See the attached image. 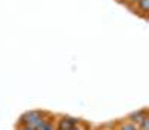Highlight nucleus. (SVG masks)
I'll list each match as a JSON object with an SVG mask.
<instances>
[{"label": "nucleus", "mask_w": 149, "mask_h": 130, "mask_svg": "<svg viewBox=\"0 0 149 130\" xmlns=\"http://www.w3.org/2000/svg\"><path fill=\"white\" fill-rule=\"evenodd\" d=\"M49 114V111H43V109H31V111H27V112H24L21 117H19V120L18 123L21 124H26L31 129H37L39 127V124L46 118V115Z\"/></svg>", "instance_id": "1"}, {"label": "nucleus", "mask_w": 149, "mask_h": 130, "mask_svg": "<svg viewBox=\"0 0 149 130\" xmlns=\"http://www.w3.org/2000/svg\"><path fill=\"white\" fill-rule=\"evenodd\" d=\"M90 130H91V129H90Z\"/></svg>", "instance_id": "10"}, {"label": "nucleus", "mask_w": 149, "mask_h": 130, "mask_svg": "<svg viewBox=\"0 0 149 130\" xmlns=\"http://www.w3.org/2000/svg\"><path fill=\"white\" fill-rule=\"evenodd\" d=\"M113 130H139V127L128 121L127 118H122L113 123Z\"/></svg>", "instance_id": "5"}, {"label": "nucleus", "mask_w": 149, "mask_h": 130, "mask_svg": "<svg viewBox=\"0 0 149 130\" xmlns=\"http://www.w3.org/2000/svg\"><path fill=\"white\" fill-rule=\"evenodd\" d=\"M55 118H57V114L49 112L46 115V118L39 124V127H37L36 130H57V127H55Z\"/></svg>", "instance_id": "3"}, {"label": "nucleus", "mask_w": 149, "mask_h": 130, "mask_svg": "<svg viewBox=\"0 0 149 130\" xmlns=\"http://www.w3.org/2000/svg\"><path fill=\"white\" fill-rule=\"evenodd\" d=\"M149 114V111H148V108H143V109H139V111H134V112H130L125 118L128 120V121H131L133 124H136V126H139V123L145 118V117Z\"/></svg>", "instance_id": "4"}, {"label": "nucleus", "mask_w": 149, "mask_h": 130, "mask_svg": "<svg viewBox=\"0 0 149 130\" xmlns=\"http://www.w3.org/2000/svg\"><path fill=\"white\" fill-rule=\"evenodd\" d=\"M139 130H149V114L145 117V118L139 123Z\"/></svg>", "instance_id": "7"}, {"label": "nucleus", "mask_w": 149, "mask_h": 130, "mask_svg": "<svg viewBox=\"0 0 149 130\" xmlns=\"http://www.w3.org/2000/svg\"><path fill=\"white\" fill-rule=\"evenodd\" d=\"M79 123H81V118L73 117V115H67V114H57V118H55L57 130H67Z\"/></svg>", "instance_id": "2"}, {"label": "nucleus", "mask_w": 149, "mask_h": 130, "mask_svg": "<svg viewBox=\"0 0 149 130\" xmlns=\"http://www.w3.org/2000/svg\"><path fill=\"white\" fill-rule=\"evenodd\" d=\"M90 129H91V124H90V123H86L85 120H81L79 124L73 126V127H70V129H67V130H90Z\"/></svg>", "instance_id": "6"}, {"label": "nucleus", "mask_w": 149, "mask_h": 130, "mask_svg": "<svg viewBox=\"0 0 149 130\" xmlns=\"http://www.w3.org/2000/svg\"><path fill=\"white\" fill-rule=\"evenodd\" d=\"M15 130H34V129H31V127H29V126H26V124L17 123V127H15Z\"/></svg>", "instance_id": "8"}, {"label": "nucleus", "mask_w": 149, "mask_h": 130, "mask_svg": "<svg viewBox=\"0 0 149 130\" xmlns=\"http://www.w3.org/2000/svg\"><path fill=\"white\" fill-rule=\"evenodd\" d=\"M102 130H113V124H112V129H107V126H103V127H100Z\"/></svg>", "instance_id": "9"}]
</instances>
